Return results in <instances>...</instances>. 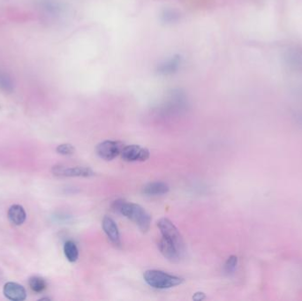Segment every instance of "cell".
Instances as JSON below:
<instances>
[{
	"label": "cell",
	"instance_id": "obj_1",
	"mask_svg": "<svg viewBox=\"0 0 302 301\" xmlns=\"http://www.w3.org/2000/svg\"><path fill=\"white\" fill-rule=\"evenodd\" d=\"M111 208L113 211L119 213L134 222L142 232H147L150 230L151 217L140 205L133 202H126L124 200L119 199L113 201Z\"/></svg>",
	"mask_w": 302,
	"mask_h": 301
},
{
	"label": "cell",
	"instance_id": "obj_2",
	"mask_svg": "<svg viewBox=\"0 0 302 301\" xmlns=\"http://www.w3.org/2000/svg\"><path fill=\"white\" fill-rule=\"evenodd\" d=\"M143 277L150 286L159 290L175 287L184 282V279L181 277L172 276L157 270H147L143 275Z\"/></svg>",
	"mask_w": 302,
	"mask_h": 301
},
{
	"label": "cell",
	"instance_id": "obj_3",
	"mask_svg": "<svg viewBox=\"0 0 302 301\" xmlns=\"http://www.w3.org/2000/svg\"><path fill=\"white\" fill-rule=\"evenodd\" d=\"M157 226L159 228L162 237L170 240L174 246L177 247L181 255L185 252V243L181 232L178 230L177 227L174 225V223L169 220L168 218H161L157 222Z\"/></svg>",
	"mask_w": 302,
	"mask_h": 301
},
{
	"label": "cell",
	"instance_id": "obj_4",
	"mask_svg": "<svg viewBox=\"0 0 302 301\" xmlns=\"http://www.w3.org/2000/svg\"><path fill=\"white\" fill-rule=\"evenodd\" d=\"M123 148L124 145L122 142H116V141H104L97 146L96 151L101 158L110 161V160L114 159L115 157H117L118 155H120Z\"/></svg>",
	"mask_w": 302,
	"mask_h": 301
},
{
	"label": "cell",
	"instance_id": "obj_5",
	"mask_svg": "<svg viewBox=\"0 0 302 301\" xmlns=\"http://www.w3.org/2000/svg\"><path fill=\"white\" fill-rule=\"evenodd\" d=\"M52 173L58 177H81V178H90L96 175L94 170L89 167H66L63 165H55L52 167Z\"/></svg>",
	"mask_w": 302,
	"mask_h": 301
},
{
	"label": "cell",
	"instance_id": "obj_6",
	"mask_svg": "<svg viewBox=\"0 0 302 301\" xmlns=\"http://www.w3.org/2000/svg\"><path fill=\"white\" fill-rule=\"evenodd\" d=\"M120 155L126 162H143L149 159L150 151L139 145H129L123 148Z\"/></svg>",
	"mask_w": 302,
	"mask_h": 301
},
{
	"label": "cell",
	"instance_id": "obj_7",
	"mask_svg": "<svg viewBox=\"0 0 302 301\" xmlns=\"http://www.w3.org/2000/svg\"><path fill=\"white\" fill-rule=\"evenodd\" d=\"M3 293L6 298L12 301H23L27 298V291L22 285L9 282L5 284Z\"/></svg>",
	"mask_w": 302,
	"mask_h": 301
},
{
	"label": "cell",
	"instance_id": "obj_8",
	"mask_svg": "<svg viewBox=\"0 0 302 301\" xmlns=\"http://www.w3.org/2000/svg\"><path fill=\"white\" fill-rule=\"evenodd\" d=\"M103 229L105 234L108 237V239H110L114 246H119L121 245V241H120V234H119V231H118V225L115 223L114 220L110 217H104L103 219Z\"/></svg>",
	"mask_w": 302,
	"mask_h": 301
},
{
	"label": "cell",
	"instance_id": "obj_9",
	"mask_svg": "<svg viewBox=\"0 0 302 301\" xmlns=\"http://www.w3.org/2000/svg\"><path fill=\"white\" fill-rule=\"evenodd\" d=\"M158 248L160 252L165 257L167 260H169L171 263H177L181 259V254L177 247L174 246L170 240L162 237L158 243Z\"/></svg>",
	"mask_w": 302,
	"mask_h": 301
},
{
	"label": "cell",
	"instance_id": "obj_10",
	"mask_svg": "<svg viewBox=\"0 0 302 301\" xmlns=\"http://www.w3.org/2000/svg\"><path fill=\"white\" fill-rule=\"evenodd\" d=\"M8 219L13 225L16 226L23 225L27 219V214L25 211L24 208L21 205H13L8 209Z\"/></svg>",
	"mask_w": 302,
	"mask_h": 301
},
{
	"label": "cell",
	"instance_id": "obj_11",
	"mask_svg": "<svg viewBox=\"0 0 302 301\" xmlns=\"http://www.w3.org/2000/svg\"><path fill=\"white\" fill-rule=\"evenodd\" d=\"M169 192V187L163 182H152L147 184L143 188V193L149 196H156L167 194Z\"/></svg>",
	"mask_w": 302,
	"mask_h": 301
},
{
	"label": "cell",
	"instance_id": "obj_12",
	"mask_svg": "<svg viewBox=\"0 0 302 301\" xmlns=\"http://www.w3.org/2000/svg\"><path fill=\"white\" fill-rule=\"evenodd\" d=\"M64 253L66 255V259L69 261L70 263H75L79 258V251L77 248L75 243L73 241H66L64 245Z\"/></svg>",
	"mask_w": 302,
	"mask_h": 301
},
{
	"label": "cell",
	"instance_id": "obj_13",
	"mask_svg": "<svg viewBox=\"0 0 302 301\" xmlns=\"http://www.w3.org/2000/svg\"><path fill=\"white\" fill-rule=\"evenodd\" d=\"M46 281L44 280L42 278L39 277H32L29 279V287L31 288V290L35 292L40 293L42 291L46 290Z\"/></svg>",
	"mask_w": 302,
	"mask_h": 301
},
{
	"label": "cell",
	"instance_id": "obj_14",
	"mask_svg": "<svg viewBox=\"0 0 302 301\" xmlns=\"http://www.w3.org/2000/svg\"><path fill=\"white\" fill-rule=\"evenodd\" d=\"M56 150H57V152L63 156H70V155H73L75 151V149L72 144L64 143V144L58 146Z\"/></svg>",
	"mask_w": 302,
	"mask_h": 301
},
{
	"label": "cell",
	"instance_id": "obj_15",
	"mask_svg": "<svg viewBox=\"0 0 302 301\" xmlns=\"http://www.w3.org/2000/svg\"><path fill=\"white\" fill-rule=\"evenodd\" d=\"M237 263H238V258L235 255L230 256L226 264H225V270L227 274H232L235 271L237 268Z\"/></svg>",
	"mask_w": 302,
	"mask_h": 301
},
{
	"label": "cell",
	"instance_id": "obj_16",
	"mask_svg": "<svg viewBox=\"0 0 302 301\" xmlns=\"http://www.w3.org/2000/svg\"><path fill=\"white\" fill-rule=\"evenodd\" d=\"M205 298H206V295H205V293H203V292H201V291L195 292L194 296H193V299H194V300H203Z\"/></svg>",
	"mask_w": 302,
	"mask_h": 301
},
{
	"label": "cell",
	"instance_id": "obj_17",
	"mask_svg": "<svg viewBox=\"0 0 302 301\" xmlns=\"http://www.w3.org/2000/svg\"><path fill=\"white\" fill-rule=\"evenodd\" d=\"M39 300H50V298H41V299H39Z\"/></svg>",
	"mask_w": 302,
	"mask_h": 301
}]
</instances>
